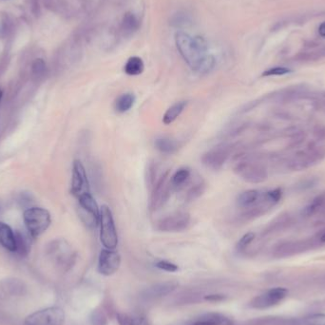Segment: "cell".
<instances>
[{"instance_id":"7c38bea8","label":"cell","mask_w":325,"mask_h":325,"mask_svg":"<svg viewBox=\"0 0 325 325\" xmlns=\"http://www.w3.org/2000/svg\"><path fill=\"white\" fill-rule=\"evenodd\" d=\"M121 256L113 249H103L98 259V271L104 276L113 275L120 267Z\"/></svg>"},{"instance_id":"d4e9b609","label":"cell","mask_w":325,"mask_h":325,"mask_svg":"<svg viewBox=\"0 0 325 325\" xmlns=\"http://www.w3.org/2000/svg\"><path fill=\"white\" fill-rule=\"evenodd\" d=\"M205 190V184L204 183L203 180H199L198 182L193 183L188 188V191L186 192L185 199L187 202H191L194 201L197 198H199L202 195Z\"/></svg>"},{"instance_id":"30bf717a","label":"cell","mask_w":325,"mask_h":325,"mask_svg":"<svg viewBox=\"0 0 325 325\" xmlns=\"http://www.w3.org/2000/svg\"><path fill=\"white\" fill-rule=\"evenodd\" d=\"M71 194L77 199L89 192V183L85 167L79 160H75L72 166L71 175Z\"/></svg>"},{"instance_id":"1f68e13d","label":"cell","mask_w":325,"mask_h":325,"mask_svg":"<svg viewBox=\"0 0 325 325\" xmlns=\"http://www.w3.org/2000/svg\"><path fill=\"white\" fill-rule=\"evenodd\" d=\"M155 265L157 268L167 272H176L178 270V266L169 260H159L156 262Z\"/></svg>"},{"instance_id":"836d02e7","label":"cell","mask_w":325,"mask_h":325,"mask_svg":"<svg viewBox=\"0 0 325 325\" xmlns=\"http://www.w3.org/2000/svg\"><path fill=\"white\" fill-rule=\"evenodd\" d=\"M31 9L35 16H38L40 14V8L36 0H31Z\"/></svg>"},{"instance_id":"2e32d148","label":"cell","mask_w":325,"mask_h":325,"mask_svg":"<svg viewBox=\"0 0 325 325\" xmlns=\"http://www.w3.org/2000/svg\"><path fill=\"white\" fill-rule=\"evenodd\" d=\"M231 321L220 313H206L204 314L188 325H231Z\"/></svg>"},{"instance_id":"6da1fadb","label":"cell","mask_w":325,"mask_h":325,"mask_svg":"<svg viewBox=\"0 0 325 325\" xmlns=\"http://www.w3.org/2000/svg\"><path fill=\"white\" fill-rule=\"evenodd\" d=\"M177 50L186 63L193 70L199 72L205 60L207 58V44L202 36L192 37L189 34L178 32L175 35Z\"/></svg>"},{"instance_id":"f1b7e54d","label":"cell","mask_w":325,"mask_h":325,"mask_svg":"<svg viewBox=\"0 0 325 325\" xmlns=\"http://www.w3.org/2000/svg\"><path fill=\"white\" fill-rule=\"evenodd\" d=\"M300 325H325V314H315L304 318Z\"/></svg>"},{"instance_id":"e575fe53","label":"cell","mask_w":325,"mask_h":325,"mask_svg":"<svg viewBox=\"0 0 325 325\" xmlns=\"http://www.w3.org/2000/svg\"><path fill=\"white\" fill-rule=\"evenodd\" d=\"M319 34L322 37H325V22L322 23L319 27Z\"/></svg>"},{"instance_id":"d590c367","label":"cell","mask_w":325,"mask_h":325,"mask_svg":"<svg viewBox=\"0 0 325 325\" xmlns=\"http://www.w3.org/2000/svg\"><path fill=\"white\" fill-rule=\"evenodd\" d=\"M321 240H322L323 242H325V231L323 233V235H322V237H321Z\"/></svg>"},{"instance_id":"ac0fdd59","label":"cell","mask_w":325,"mask_h":325,"mask_svg":"<svg viewBox=\"0 0 325 325\" xmlns=\"http://www.w3.org/2000/svg\"><path fill=\"white\" fill-rule=\"evenodd\" d=\"M155 148L163 154L171 155L178 152L180 149V144L174 139L163 137L155 140Z\"/></svg>"},{"instance_id":"9c48e42d","label":"cell","mask_w":325,"mask_h":325,"mask_svg":"<svg viewBox=\"0 0 325 325\" xmlns=\"http://www.w3.org/2000/svg\"><path fill=\"white\" fill-rule=\"evenodd\" d=\"M191 218L187 212H175L162 218L157 222V229L162 232H182L188 228Z\"/></svg>"},{"instance_id":"ba28073f","label":"cell","mask_w":325,"mask_h":325,"mask_svg":"<svg viewBox=\"0 0 325 325\" xmlns=\"http://www.w3.org/2000/svg\"><path fill=\"white\" fill-rule=\"evenodd\" d=\"M234 151V145L223 144L205 152L202 157L203 164L212 171L221 170Z\"/></svg>"},{"instance_id":"d6986e66","label":"cell","mask_w":325,"mask_h":325,"mask_svg":"<svg viewBox=\"0 0 325 325\" xmlns=\"http://www.w3.org/2000/svg\"><path fill=\"white\" fill-rule=\"evenodd\" d=\"M325 211V193L317 196L305 207L303 214L305 217H313Z\"/></svg>"},{"instance_id":"3957f363","label":"cell","mask_w":325,"mask_h":325,"mask_svg":"<svg viewBox=\"0 0 325 325\" xmlns=\"http://www.w3.org/2000/svg\"><path fill=\"white\" fill-rule=\"evenodd\" d=\"M23 220L28 232L33 238L42 235L51 222L50 212L42 207L28 208L24 211Z\"/></svg>"},{"instance_id":"83f0119b","label":"cell","mask_w":325,"mask_h":325,"mask_svg":"<svg viewBox=\"0 0 325 325\" xmlns=\"http://www.w3.org/2000/svg\"><path fill=\"white\" fill-rule=\"evenodd\" d=\"M32 73L34 77L40 78L44 76L47 70V66L42 58H36L32 64Z\"/></svg>"},{"instance_id":"4316f807","label":"cell","mask_w":325,"mask_h":325,"mask_svg":"<svg viewBox=\"0 0 325 325\" xmlns=\"http://www.w3.org/2000/svg\"><path fill=\"white\" fill-rule=\"evenodd\" d=\"M12 31V20L9 16L0 12V38H5Z\"/></svg>"},{"instance_id":"484cf974","label":"cell","mask_w":325,"mask_h":325,"mask_svg":"<svg viewBox=\"0 0 325 325\" xmlns=\"http://www.w3.org/2000/svg\"><path fill=\"white\" fill-rule=\"evenodd\" d=\"M3 286H2V289L6 292H9L11 293L12 295H17V294H21L22 290L24 289L23 287V283L21 282H19L18 280H16V279H8L7 281L3 282Z\"/></svg>"},{"instance_id":"603a6c76","label":"cell","mask_w":325,"mask_h":325,"mask_svg":"<svg viewBox=\"0 0 325 325\" xmlns=\"http://www.w3.org/2000/svg\"><path fill=\"white\" fill-rule=\"evenodd\" d=\"M144 69H145V64L142 58L138 56H132L129 58L124 68L125 72L130 76L140 75L141 73H143Z\"/></svg>"},{"instance_id":"8d00e7d4","label":"cell","mask_w":325,"mask_h":325,"mask_svg":"<svg viewBox=\"0 0 325 325\" xmlns=\"http://www.w3.org/2000/svg\"><path fill=\"white\" fill-rule=\"evenodd\" d=\"M2 97H3V91H2V89L0 88V101H1V99H2Z\"/></svg>"},{"instance_id":"52a82bcc","label":"cell","mask_w":325,"mask_h":325,"mask_svg":"<svg viewBox=\"0 0 325 325\" xmlns=\"http://www.w3.org/2000/svg\"><path fill=\"white\" fill-rule=\"evenodd\" d=\"M79 214L83 222L89 228H96L100 221V208L90 193L78 198Z\"/></svg>"},{"instance_id":"44dd1931","label":"cell","mask_w":325,"mask_h":325,"mask_svg":"<svg viewBox=\"0 0 325 325\" xmlns=\"http://www.w3.org/2000/svg\"><path fill=\"white\" fill-rule=\"evenodd\" d=\"M187 107L186 101H179L173 104L171 107L167 109L166 113L163 116V123L166 126L171 125L174 121L181 115L184 109Z\"/></svg>"},{"instance_id":"7402d4cb","label":"cell","mask_w":325,"mask_h":325,"mask_svg":"<svg viewBox=\"0 0 325 325\" xmlns=\"http://www.w3.org/2000/svg\"><path fill=\"white\" fill-rule=\"evenodd\" d=\"M117 321L120 325H152L145 316L127 313H119L117 315Z\"/></svg>"},{"instance_id":"cb8c5ba5","label":"cell","mask_w":325,"mask_h":325,"mask_svg":"<svg viewBox=\"0 0 325 325\" xmlns=\"http://www.w3.org/2000/svg\"><path fill=\"white\" fill-rule=\"evenodd\" d=\"M135 103V96L132 93H124L120 95L114 104V108L117 112L125 113L133 107Z\"/></svg>"},{"instance_id":"5b68a950","label":"cell","mask_w":325,"mask_h":325,"mask_svg":"<svg viewBox=\"0 0 325 325\" xmlns=\"http://www.w3.org/2000/svg\"><path fill=\"white\" fill-rule=\"evenodd\" d=\"M100 239L107 249H115L118 245V234L112 212L108 205L100 208Z\"/></svg>"},{"instance_id":"9a60e30c","label":"cell","mask_w":325,"mask_h":325,"mask_svg":"<svg viewBox=\"0 0 325 325\" xmlns=\"http://www.w3.org/2000/svg\"><path fill=\"white\" fill-rule=\"evenodd\" d=\"M0 245L10 252H17V237L13 229L0 222Z\"/></svg>"},{"instance_id":"d6a6232c","label":"cell","mask_w":325,"mask_h":325,"mask_svg":"<svg viewBox=\"0 0 325 325\" xmlns=\"http://www.w3.org/2000/svg\"><path fill=\"white\" fill-rule=\"evenodd\" d=\"M224 296L223 295H208L205 297V300L209 301V302H221L222 300H224Z\"/></svg>"},{"instance_id":"4dcf8cb0","label":"cell","mask_w":325,"mask_h":325,"mask_svg":"<svg viewBox=\"0 0 325 325\" xmlns=\"http://www.w3.org/2000/svg\"><path fill=\"white\" fill-rule=\"evenodd\" d=\"M291 69L285 67H274L271 68L266 69L263 73L262 76H280V75H284L287 73H290Z\"/></svg>"},{"instance_id":"e0dca14e","label":"cell","mask_w":325,"mask_h":325,"mask_svg":"<svg viewBox=\"0 0 325 325\" xmlns=\"http://www.w3.org/2000/svg\"><path fill=\"white\" fill-rule=\"evenodd\" d=\"M191 179H192V173L189 169L188 168L179 169L171 178L172 188L176 190H183L187 187V185L191 181Z\"/></svg>"},{"instance_id":"f546056e","label":"cell","mask_w":325,"mask_h":325,"mask_svg":"<svg viewBox=\"0 0 325 325\" xmlns=\"http://www.w3.org/2000/svg\"><path fill=\"white\" fill-rule=\"evenodd\" d=\"M254 239H255V234L253 232H248V233L244 234L241 238L239 239V240L237 243V246H236L237 250L239 252L245 250L251 244V242Z\"/></svg>"},{"instance_id":"8992f818","label":"cell","mask_w":325,"mask_h":325,"mask_svg":"<svg viewBox=\"0 0 325 325\" xmlns=\"http://www.w3.org/2000/svg\"><path fill=\"white\" fill-rule=\"evenodd\" d=\"M65 313L60 307H48L28 316L24 325H63Z\"/></svg>"},{"instance_id":"4fadbf2b","label":"cell","mask_w":325,"mask_h":325,"mask_svg":"<svg viewBox=\"0 0 325 325\" xmlns=\"http://www.w3.org/2000/svg\"><path fill=\"white\" fill-rule=\"evenodd\" d=\"M51 254L61 266H68L74 259V253L69 244L64 239H57L51 242Z\"/></svg>"},{"instance_id":"8fae6325","label":"cell","mask_w":325,"mask_h":325,"mask_svg":"<svg viewBox=\"0 0 325 325\" xmlns=\"http://www.w3.org/2000/svg\"><path fill=\"white\" fill-rule=\"evenodd\" d=\"M287 294V289L283 287L272 288L254 298L250 302V306L255 309H266L282 303Z\"/></svg>"},{"instance_id":"7a4b0ae2","label":"cell","mask_w":325,"mask_h":325,"mask_svg":"<svg viewBox=\"0 0 325 325\" xmlns=\"http://www.w3.org/2000/svg\"><path fill=\"white\" fill-rule=\"evenodd\" d=\"M233 171L240 179L249 184H261L268 177L265 165L257 158L249 155L236 157Z\"/></svg>"},{"instance_id":"277c9868","label":"cell","mask_w":325,"mask_h":325,"mask_svg":"<svg viewBox=\"0 0 325 325\" xmlns=\"http://www.w3.org/2000/svg\"><path fill=\"white\" fill-rule=\"evenodd\" d=\"M171 178L170 172L166 171L160 175L151 186L152 194L150 200V209L152 212L160 210L168 203L171 197V192L173 189Z\"/></svg>"},{"instance_id":"ffe728a7","label":"cell","mask_w":325,"mask_h":325,"mask_svg":"<svg viewBox=\"0 0 325 325\" xmlns=\"http://www.w3.org/2000/svg\"><path fill=\"white\" fill-rule=\"evenodd\" d=\"M140 28V20L133 13H127L121 23V31L125 35H131Z\"/></svg>"},{"instance_id":"5bb4252c","label":"cell","mask_w":325,"mask_h":325,"mask_svg":"<svg viewBox=\"0 0 325 325\" xmlns=\"http://www.w3.org/2000/svg\"><path fill=\"white\" fill-rule=\"evenodd\" d=\"M178 286L176 282H165L156 283L149 287L144 292V297L148 300H154L158 298H162L166 295H169L174 291Z\"/></svg>"}]
</instances>
